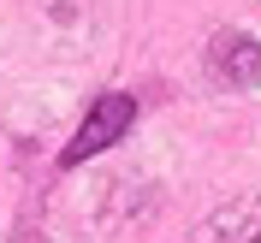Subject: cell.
I'll list each match as a JSON object with an SVG mask.
<instances>
[{"label": "cell", "mask_w": 261, "mask_h": 243, "mask_svg": "<svg viewBox=\"0 0 261 243\" xmlns=\"http://www.w3.org/2000/svg\"><path fill=\"white\" fill-rule=\"evenodd\" d=\"M130 125H137V101H130L125 89H107V95H95L89 119H83V125H77V137L65 143L60 166H83V160H95L101 148H113Z\"/></svg>", "instance_id": "1"}, {"label": "cell", "mask_w": 261, "mask_h": 243, "mask_svg": "<svg viewBox=\"0 0 261 243\" xmlns=\"http://www.w3.org/2000/svg\"><path fill=\"white\" fill-rule=\"evenodd\" d=\"M214 71L231 83V89H255L261 83V42L255 36H244V30H226L220 42H214Z\"/></svg>", "instance_id": "2"}, {"label": "cell", "mask_w": 261, "mask_h": 243, "mask_svg": "<svg viewBox=\"0 0 261 243\" xmlns=\"http://www.w3.org/2000/svg\"><path fill=\"white\" fill-rule=\"evenodd\" d=\"M249 243H261V231H255V237H249Z\"/></svg>", "instance_id": "3"}]
</instances>
